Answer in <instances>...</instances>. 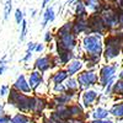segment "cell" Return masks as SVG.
I'll return each mask as SVG.
<instances>
[{
	"label": "cell",
	"instance_id": "cell-1",
	"mask_svg": "<svg viewBox=\"0 0 123 123\" xmlns=\"http://www.w3.org/2000/svg\"><path fill=\"white\" fill-rule=\"evenodd\" d=\"M84 48L91 57H98L101 53V42L97 36H87L84 38Z\"/></svg>",
	"mask_w": 123,
	"mask_h": 123
},
{
	"label": "cell",
	"instance_id": "cell-2",
	"mask_svg": "<svg viewBox=\"0 0 123 123\" xmlns=\"http://www.w3.org/2000/svg\"><path fill=\"white\" fill-rule=\"evenodd\" d=\"M75 47V36L71 33H67L60 36L58 41V50H71Z\"/></svg>",
	"mask_w": 123,
	"mask_h": 123
},
{
	"label": "cell",
	"instance_id": "cell-3",
	"mask_svg": "<svg viewBox=\"0 0 123 123\" xmlns=\"http://www.w3.org/2000/svg\"><path fill=\"white\" fill-rule=\"evenodd\" d=\"M97 80V76L95 73L92 71H85V73L80 74L79 78H78V81L81 84L83 87H86V86H90V85H94Z\"/></svg>",
	"mask_w": 123,
	"mask_h": 123
},
{
	"label": "cell",
	"instance_id": "cell-4",
	"mask_svg": "<svg viewBox=\"0 0 123 123\" xmlns=\"http://www.w3.org/2000/svg\"><path fill=\"white\" fill-rule=\"evenodd\" d=\"M115 71H116V68L112 67V65H106L101 69V83H102V85L108 84V81L111 80L112 76H113Z\"/></svg>",
	"mask_w": 123,
	"mask_h": 123
},
{
	"label": "cell",
	"instance_id": "cell-5",
	"mask_svg": "<svg viewBox=\"0 0 123 123\" xmlns=\"http://www.w3.org/2000/svg\"><path fill=\"white\" fill-rule=\"evenodd\" d=\"M15 89H17L20 91H24V92H30L31 91V85L27 84V81L25 80L24 75H20L18 79L16 80V83H15Z\"/></svg>",
	"mask_w": 123,
	"mask_h": 123
},
{
	"label": "cell",
	"instance_id": "cell-6",
	"mask_svg": "<svg viewBox=\"0 0 123 123\" xmlns=\"http://www.w3.org/2000/svg\"><path fill=\"white\" fill-rule=\"evenodd\" d=\"M50 67V59L48 57H42V58H38L36 60V68L39 69V70H47L48 68Z\"/></svg>",
	"mask_w": 123,
	"mask_h": 123
},
{
	"label": "cell",
	"instance_id": "cell-7",
	"mask_svg": "<svg viewBox=\"0 0 123 123\" xmlns=\"http://www.w3.org/2000/svg\"><path fill=\"white\" fill-rule=\"evenodd\" d=\"M90 26H91L94 32H100V31H102V28H104V24H102V21L98 18V16H92L90 18Z\"/></svg>",
	"mask_w": 123,
	"mask_h": 123
},
{
	"label": "cell",
	"instance_id": "cell-8",
	"mask_svg": "<svg viewBox=\"0 0 123 123\" xmlns=\"http://www.w3.org/2000/svg\"><path fill=\"white\" fill-rule=\"evenodd\" d=\"M102 17H104L105 22L107 24V26H116L117 24V17L112 11H105L102 12Z\"/></svg>",
	"mask_w": 123,
	"mask_h": 123
},
{
	"label": "cell",
	"instance_id": "cell-9",
	"mask_svg": "<svg viewBox=\"0 0 123 123\" xmlns=\"http://www.w3.org/2000/svg\"><path fill=\"white\" fill-rule=\"evenodd\" d=\"M41 83H42V75H41L38 71H33V73L30 75V85H31V87L35 89Z\"/></svg>",
	"mask_w": 123,
	"mask_h": 123
},
{
	"label": "cell",
	"instance_id": "cell-10",
	"mask_svg": "<svg viewBox=\"0 0 123 123\" xmlns=\"http://www.w3.org/2000/svg\"><path fill=\"white\" fill-rule=\"evenodd\" d=\"M96 97H97V94H96L95 91H92V90L86 91L85 94H84V96H83V100H84L85 106H90L92 102L96 100Z\"/></svg>",
	"mask_w": 123,
	"mask_h": 123
},
{
	"label": "cell",
	"instance_id": "cell-11",
	"mask_svg": "<svg viewBox=\"0 0 123 123\" xmlns=\"http://www.w3.org/2000/svg\"><path fill=\"white\" fill-rule=\"evenodd\" d=\"M43 24H42V27H46V25L48 22H52L54 20V11H53V7H48L46 11H44V15H43Z\"/></svg>",
	"mask_w": 123,
	"mask_h": 123
},
{
	"label": "cell",
	"instance_id": "cell-12",
	"mask_svg": "<svg viewBox=\"0 0 123 123\" xmlns=\"http://www.w3.org/2000/svg\"><path fill=\"white\" fill-rule=\"evenodd\" d=\"M80 69H81V62L80 60H73L68 65V74L69 75H74L76 71H79Z\"/></svg>",
	"mask_w": 123,
	"mask_h": 123
},
{
	"label": "cell",
	"instance_id": "cell-13",
	"mask_svg": "<svg viewBox=\"0 0 123 123\" xmlns=\"http://www.w3.org/2000/svg\"><path fill=\"white\" fill-rule=\"evenodd\" d=\"M69 74L68 73H65V71H63V70H60V71H58V73H55L54 74V76H53V81H54V84H60L63 80H65L67 79V76H68Z\"/></svg>",
	"mask_w": 123,
	"mask_h": 123
},
{
	"label": "cell",
	"instance_id": "cell-14",
	"mask_svg": "<svg viewBox=\"0 0 123 123\" xmlns=\"http://www.w3.org/2000/svg\"><path fill=\"white\" fill-rule=\"evenodd\" d=\"M107 115H108V111H107V110L98 107V108L94 112V115H92V116H94V118H96V119H104V118L107 117Z\"/></svg>",
	"mask_w": 123,
	"mask_h": 123
},
{
	"label": "cell",
	"instance_id": "cell-15",
	"mask_svg": "<svg viewBox=\"0 0 123 123\" xmlns=\"http://www.w3.org/2000/svg\"><path fill=\"white\" fill-rule=\"evenodd\" d=\"M85 27H86V24L84 22L83 17H79V21L74 25V33H79L81 31H84Z\"/></svg>",
	"mask_w": 123,
	"mask_h": 123
},
{
	"label": "cell",
	"instance_id": "cell-16",
	"mask_svg": "<svg viewBox=\"0 0 123 123\" xmlns=\"http://www.w3.org/2000/svg\"><path fill=\"white\" fill-rule=\"evenodd\" d=\"M111 113L116 117H118V118H122L123 117V104L113 106V108L111 110Z\"/></svg>",
	"mask_w": 123,
	"mask_h": 123
},
{
	"label": "cell",
	"instance_id": "cell-17",
	"mask_svg": "<svg viewBox=\"0 0 123 123\" xmlns=\"http://www.w3.org/2000/svg\"><path fill=\"white\" fill-rule=\"evenodd\" d=\"M27 122H28V118H27L25 115L18 113V115H16L15 117H12V119H10L9 123H27Z\"/></svg>",
	"mask_w": 123,
	"mask_h": 123
},
{
	"label": "cell",
	"instance_id": "cell-18",
	"mask_svg": "<svg viewBox=\"0 0 123 123\" xmlns=\"http://www.w3.org/2000/svg\"><path fill=\"white\" fill-rule=\"evenodd\" d=\"M76 14H78L80 17H84V16L86 15L84 3H81V1H78V3H76Z\"/></svg>",
	"mask_w": 123,
	"mask_h": 123
},
{
	"label": "cell",
	"instance_id": "cell-19",
	"mask_svg": "<svg viewBox=\"0 0 123 123\" xmlns=\"http://www.w3.org/2000/svg\"><path fill=\"white\" fill-rule=\"evenodd\" d=\"M71 27H73V25H71V24H65L60 30H58V37L64 36V35L69 33V32H70V30H71Z\"/></svg>",
	"mask_w": 123,
	"mask_h": 123
},
{
	"label": "cell",
	"instance_id": "cell-20",
	"mask_svg": "<svg viewBox=\"0 0 123 123\" xmlns=\"http://www.w3.org/2000/svg\"><path fill=\"white\" fill-rule=\"evenodd\" d=\"M11 0H6V3H5V9H4V17L5 20L9 18V15H10V11H11Z\"/></svg>",
	"mask_w": 123,
	"mask_h": 123
},
{
	"label": "cell",
	"instance_id": "cell-21",
	"mask_svg": "<svg viewBox=\"0 0 123 123\" xmlns=\"http://www.w3.org/2000/svg\"><path fill=\"white\" fill-rule=\"evenodd\" d=\"M69 110H70V113L73 115V116H80L81 113H83V111H81V107L78 106V105L69 107Z\"/></svg>",
	"mask_w": 123,
	"mask_h": 123
},
{
	"label": "cell",
	"instance_id": "cell-22",
	"mask_svg": "<svg viewBox=\"0 0 123 123\" xmlns=\"http://www.w3.org/2000/svg\"><path fill=\"white\" fill-rule=\"evenodd\" d=\"M24 16H22V11L20 9H17L16 11H15V20H16V22L20 25V24H22V21H24V18H22Z\"/></svg>",
	"mask_w": 123,
	"mask_h": 123
},
{
	"label": "cell",
	"instance_id": "cell-23",
	"mask_svg": "<svg viewBox=\"0 0 123 123\" xmlns=\"http://www.w3.org/2000/svg\"><path fill=\"white\" fill-rule=\"evenodd\" d=\"M86 6H89L92 10H95L98 6V0H86Z\"/></svg>",
	"mask_w": 123,
	"mask_h": 123
},
{
	"label": "cell",
	"instance_id": "cell-24",
	"mask_svg": "<svg viewBox=\"0 0 123 123\" xmlns=\"http://www.w3.org/2000/svg\"><path fill=\"white\" fill-rule=\"evenodd\" d=\"M115 92L117 94V92H123V80H121V81H118V83L115 85Z\"/></svg>",
	"mask_w": 123,
	"mask_h": 123
},
{
	"label": "cell",
	"instance_id": "cell-25",
	"mask_svg": "<svg viewBox=\"0 0 123 123\" xmlns=\"http://www.w3.org/2000/svg\"><path fill=\"white\" fill-rule=\"evenodd\" d=\"M26 30H27L26 21H22V30H21V36H20V41H24V39H25V36H26Z\"/></svg>",
	"mask_w": 123,
	"mask_h": 123
},
{
	"label": "cell",
	"instance_id": "cell-26",
	"mask_svg": "<svg viewBox=\"0 0 123 123\" xmlns=\"http://www.w3.org/2000/svg\"><path fill=\"white\" fill-rule=\"evenodd\" d=\"M67 86H68V89H73V90H76V81H75V80H73V79H71V80H69Z\"/></svg>",
	"mask_w": 123,
	"mask_h": 123
},
{
	"label": "cell",
	"instance_id": "cell-27",
	"mask_svg": "<svg viewBox=\"0 0 123 123\" xmlns=\"http://www.w3.org/2000/svg\"><path fill=\"white\" fill-rule=\"evenodd\" d=\"M10 121H9V117L7 116H5L4 113H1L0 115V123H9Z\"/></svg>",
	"mask_w": 123,
	"mask_h": 123
},
{
	"label": "cell",
	"instance_id": "cell-28",
	"mask_svg": "<svg viewBox=\"0 0 123 123\" xmlns=\"http://www.w3.org/2000/svg\"><path fill=\"white\" fill-rule=\"evenodd\" d=\"M7 86L6 85H4V86H1V89H0V95H1V96H5L6 95V91H7Z\"/></svg>",
	"mask_w": 123,
	"mask_h": 123
},
{
	"label": "cell",
	"instance_id": "cell-29",
	"mask_svg": "<svg viewBox=\"0 0 123 123\" xmlns=\"http://www.w3.org/2000/svg\"><path fill=\"white\" fill-rule=\"evenodd\" d=\"M52 33H50V32H47L46 33V37H44V41H46V42H50V41H52Z\"/></svg>",
	"mask_w": 123,
	"mask_h": 123
},
{
	"label": "cell",
	"instance_id": "cell-30",
	"mask_svg": "<svg viewBox=\"0 0 123 123\" xmlns=\"http://www.w3.org/2000/svg\"><path fill=\"white\" fill-rule=\"evenodd\" d=\"M54 90H55V91H63V90H64V86H62L60 84H59V85H58V84H55Z\"/></svg>",
	"mask_w": 123,
	"mask_h": 123
},
{
	"label": "cell",
	"instance_id": "cell-31",
	"mask_svg": "<svg viewBox=\"0 0 123 123\" xmlns=\"http://www.w3.org/2000/svg\"><path fill=\"white\" fill-rule=\"evenodd\" d=\"M43 48H44V47H43L42 44H37L35 50H36V52H42V50H43Z\"/></svg>",
	"mask_w": 123,
	"mask_h": 123
},
{
	"label": "cell",
	"instance_id": "cell-32",
	"mask_svg": "<svg viewBox=\"0 0 123 123\" xmlns=\"http://www.w3.org/2000/svg\"><path fill=\"white\" fill-rule=\"evenodd\" d=\"M36 46H37V44H35V43H32V42H30V43H28V50L36 49Z\"/></svg>",
	"mask_w": 123,
	"mask_h": 123
},
{
	"label": "cell",
	"instance_id": "cell-33",
	"mask_svg": "<svg viewBox=\"0 0 123 123\" xmlns=\"http://www.w3.org/2000/svg\"><path fill=\"white\" fill-rule=\"evenodd\" d=\"M95 123H113V122H112V121H102V119H98Z\"/></svg>",
	"mask_w": 123,
	"mask_h": 123
},
{
	"label": "cell",
	"instance_id": "cell-34",
	"mask_svg": "<svg viewBox=\"0 0 123 123\" xmlns=\"http://www.w3.org/2000/svg\"><path fill=\"white\" fill-rule=\"evenodd\" d=\"M5 70H6V67H5V64H4V65H1V67H0V74H3Z\"/></svg>",
	"mask_w": 123,
	"mask_h": 123
},
{
	"label": "cell",
	"instance_id": "cell-35",
	"mask_svg": "<svg viewBox=\"0 0 123 123\" xmlns=\"http://www.w3.org/2000/svg\"><path fill=\"white\" fill-rule=\"evenodd\" d=\"M30 58H31V50H30V52H28V53H27V55H26V57H25V58H24V60H28V59H30Z\"/></svg>",
	"mask_w": 123,
	"mask_h": 123
},
{
	"label": "cell",
	"instance_id": "cell-36",
	"mask_svg": "<svg viewBox=\"0 0 123 123\" xmlns=\"http://www.w3.org/2000/svg\"><path fill=\"white\" fill-rule=\"evenodd\" d=\"M48 1H49V0H43V3H42V6H46Z\"/></svg>",
	"mask_w": 123,
	"mask_h": 123
},
{
	"label": "cell",
	"instance_id": "cell-37",
	"mask_svg": "<svg viewBox=\"0 0 123 123\" xmlns=\"http://www.w3.org/2000/svg\"><path fill=\"white\" fill-rule=\"evenodd\" d=\"M119 22L123 25V15H121V17H119Z\"/></svg>",
	"mask_w": 123,
	"mask_h": 123
},
{
	"label": "cell",
	"instance_id": "cell-38",
	"mask_svg": "<svg viewBox=\"0 0 123 123\" xmlns=\"http://www.w3.org/2000/svg\"><path fill=\"white\" fill-rule=\"evenodd\" d=\"M3 113V106H0V115Z\"/></svg>",
	"mask_w": 123,
	"mask_h": 123
},
{
	"label": "cell",
	"instance_id": "cell-39",
	"mask_svg": "<svg viewBox=\"0 0 123 123\" xmlns=\"http://www.w3.org/2000/svg\"><path fill=\"white\" fill-rule=\"evenodd\" d=\"M69 1H70V3H71V1H74V0H69Z\"/></svg>",
	"mask_w": 123,
	"mask_h": 123
},
{
	"label": "cell",
	"instance_id": "cell-40",
	"mask_svg": "<svg viewBox=\"0 0 123 123\" xmlns=\"http://www.w3.org/2000/svg\"><path fill=\"white\" fill-rule=\"evenodd\" d=\"M55 123H59V122H55Z\"/></svg>",
	"mask_w": 123,
	"mask_h": 123
},
{
	"label": "cell",
	"instance_id": "cell-41",
	"mask_svg": "<svg viewBox=\"0 0 123 123\" xmlns=\"http://www.w3.org/2000/svg\"><path fill=\"white\" fill-rule=\"evenodd\" d=\"M94 123H95V122H94Z\"/></svg>",
	"mask_w": 123,
	"mask_h": 123
}]
</instances>
